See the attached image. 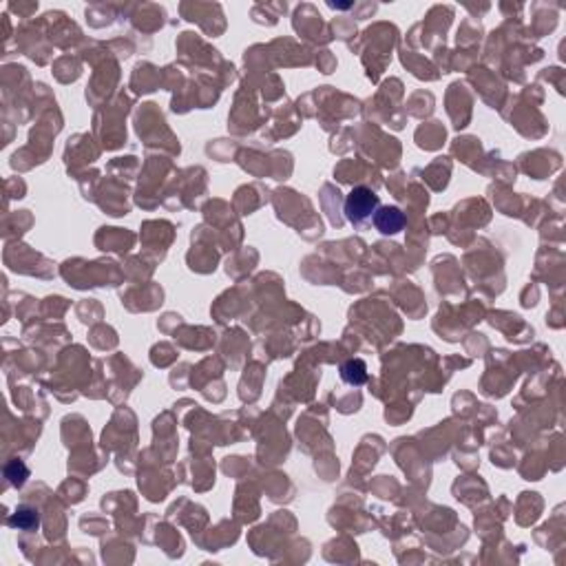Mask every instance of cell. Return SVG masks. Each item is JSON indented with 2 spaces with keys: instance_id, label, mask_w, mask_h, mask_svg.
<instances>
[{
  "instance_id": "6da1fadb",
  "label": "cell",
  "mask_w": 566,
  "mask_h": 566,
  "mask_svg": "<svg viewBox=\"0 0 566 566\" xmlns=\"http://www.w3.org/2000/svg\"><path fill=\"white\" fill-rule=\"evenodd\" d=\"M381 206L378 195L367 186H356L345 199V217L352 223H363Z\"/></svg>"
},
{
  "instance_id": "7a4b0ae2",
  "label": "cell",
  "mask_w": 566,
  "mask_h": 566,
  "mask_svg": "<svg viewBox=\"0 0 566 566\" xmlns=\"http://www.w3.org/2000/svg\"><path fill=\"white\" fill-rule=\"evenodd\" d=\"M372 221L381 235H396L405 228V212L399 206H378Z\"/></svg>"
},
{
  "instance_id": "3957f363",
  "label": "cell",
  "mask_w": 566,
  "mask_h": 566,
  "mask_svg": "<svg viewBox=\"0 0 566 566\" xmlns=\"http://www.w3.org/2000/svg\"><path fill=\"white\" fill-rule=\"evenodd\" d=\"M341 378L347 385H363L367 381V365L360 358H349L341 365Z\"/></svg>"
},
{
  "instance_id": "277c9868",
  "label": "cell",
  "mask_w": 566,
  "mask_h": 566,
  "mask_svg": "<svg viewBox=\"0 0 566 566\" xmlns=\"http://www.w3.org/2000/svg\"><path fill=\"white\" fill-rule=\"evenodd\" d=\"M9 524H11V527H16V529H20V531H36V529L40 527V518H38L36 511H33V509H29V506H20L18 511L9 518Z\"/></svg>"
},
{
  "instance_id": "5b68a950",
  "label": "cell",
  "mask_w": 566,
  "mask_h": 566,
  "mask_svg": "<svg viewBox=\"0 0 566 566\" xmlns=\"http://www.w3.org/2000/svg\"><path fill=\"white\" fill-rule=\"evenodd\" d=\"M5 475H7V480L14 484V486H22V484H25V480H27L29 471H27L25 462H22V460H11L9 465L5 467Z\"/></svg>"
}]
</instances>
